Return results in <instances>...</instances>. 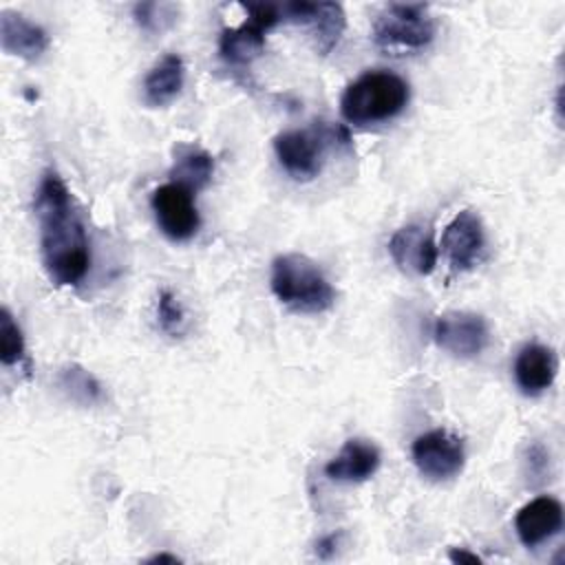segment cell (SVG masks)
<instances>
[{
	"label": "cell",
	"instance_id": "cell-2",
	"mask_svg": "<svg viewBox=\"0 0 565 565\" xmlns=\"http://www.w3.org/2000/svg\"><path fill=\"white\" fill-rule=\"evenodd\" d=\"M411 99V88L397 73L375 68L353 79L340 99L342 117L353 126H371L397 117Z\"/></svg>",
	"mask_w": 565,
	"mask_h": 565
},
{
	"label": "cell",
	"instance_id": "cell-23",
	"mask_svg": "<svg viewBox=\"0 0 565 565\" xmlns=\"http://www.w3.org/2000/svg\"><path fill=\"white\" fill-rule=\"evenodd\" d=\"M243 9L247 13V22L256 24L258 29H263L265 33L276 26L282 18V11L280 7L271 4V2H243Z\"/></svg>",
	"mask_w": 565,
	"mask_h": 565
},
{
	"label": "cell",
	"instance_id": "cell-13",
	"mask_svg": "<svg viewBox=\"0 0 565 565\" xmlns=\"http://www.w3.org/2000/svg\"><path fill=\"white\" fill-rule=\"evenodd\" d=\"M380 450L375 444L353 437L342 444L338 455L329 459L324 466V475L331 481L340 483H362L375 475L380 468Z\"/></svg>",
	"mask_w": 565,
	"mask_h": 565
},
{
	"label": "cell",
	"instance_id": "cell-19",
	"mask_svg": "<svg viewBox=\"0 0 565 565\" xmlns=\"http://www.w3.org/2000/svg\"><path fill=\"white\" fill-rule=\"evenodd\" d=\"M60 391L79 406H97L106 399L102 382L79 364H66L57 373Z\"/></svg>",
	"mask_w": 565,
	"mask_h": 565
},
{
	"label": "cell",
	"instance_id": "cell-20",
	"mask_svg": "<svg viewBox=\"0 0 565 565\" xmlns=\"http://www.w3.org/2000/svg\"><path fill=\"white\" fill-rule=\"evenodd\" d=\"M179 15V7L174 2H139L132 7V18L137 26L150 35L168 31Z\"/></svg>",
	"mask_w": 565,
	"mask_h": 565
},
{
	"label": "cell",
	"instance_id": "cell-27",
	"mask_svg": "<svg viewBox=\"0 0 565 565\" xmlns=\"http://www.w3.org/2000/svg\"><path fill=\"white\" fill-rule=\"evenodd\" d=\"M146 563H181V558H179V556H174V554H166V552H161V554L150 556Z\"/></svg>",
	"mask_w": 565,
	"mask_h": 565
},
{
	"label": "cell",
	"instance_id": "cell-8",
	"mask_svg": "<svg viewBox=\"0 0 565 565\" xmlns=\"http://www.w3.org/2000/svg\"><path fill=\"white\" fill-rule=\"evenodd\" d=\"M282 15L296 24H305L311 33V42L316 53L320 55H329L344 29H347V15L342 4L338 2H305V0H296V2H287L282 4Z\"/></svg>",
	"mask_w": 565,
	"mask_h": 565
},
{
	"label": "cell",
	"instance_id": "cell-25",
	"mask_svg": "<svg viewBox=\"0 0 565 565\" xmlns=\"http://www.w3.org/2000/svg\"><path fill=\"white\" fill-rule=\"evenodd\" d=\"M340 539H342V532H333V534L322 536V539L316 543V556L322 558V561L331 558V556L335 554L338 545H340Z\"/></svg>",
	"mask_w": 565,
	"mask_h": 565
},
{
	"label": "cell",
	"instance_id": "cell-4",
	"mask_svg": "<svg viewBox=\"0 0 565 565\" xmlns=\"http://www.w3.org/2000/svg\"><path fill=\"white\" fill-rule=\"evenodd\" d=\"M435 38V20L426 4H386L373 22V42L386 55L424 51Z\"/></svg>",
	"mask_w": 565,
	"mask_h": 565
},
{
	"label": "cell",
	"instance_id": "cell-14",
	"mask_svg": "<svg viewBox=\"0 0 565 565\" xmlns=\"http://www.w3.org/2000/svg\"><path fill=\"white\" fill-rule=\"evenodd\" d=\"M558 373V360L556 353L539 342L525 344L516 360H514V380L521 393L525 395H541L545 393Z\"/></svg>",
	"mask_w": 565,
	"mask_h": 565
},
{
	"label": "cell",
	"instance_id": "cell-7",
	"mask_svg": "<svg viewBox=\"0 0 565 565\" xmlns=\"http://www.w3.org/2000/svg\"><path fill=\"white\" fill-rule=\"evenodd\" d=\"M150 207L157 225L172 241H188L196 234L201 218L194 205V192L181 183H163L152 192Z\"/></svg>",
	"mask_w": 565,
	"mask_h": 565
},
{
	"label": "cell",
	"instance_id": "cell-22",
	"mask_svg": "<svg viewBox=\"0 0 565 565\" xmlns=\"http://www.w3.org/2000/svg\"><path fill=\"white\" fill-rule=\"evenodd\" d=\"M157 322H159V329L172 338H179L185 331V311H183L181 302L177 300V296L168 289L159 291Z\"/></svg>",
	"mask_w": 565,
	"mask_h": 565
},
{
	"label": "cell",
	"instance_id": "cell-16",
	"mask_svg": "<svg viewBox=\"0 0 565 565\" xmlns=\"http://www.w3.org/2000/svg\"><path fill=\"white\" fill-rule=\"evenodd\" d=\"M185 66L174 53L163 55L143 77V102L150 108H161L174 102L183 88Z\"/></svg>",
	"mask_w": 565,
	"mask_h": 565
},
{
	"label": "cell",
	"instance_id": "cell-5",
	"mask_svg": "<svg viewBox=\"0 0 565 565\" xmlns=\"http://www.w3.org/2000/svg\"><path fill=\"white\" fill-rule=\"evenodd\" d=\"M329 141L347 143L349 135L340 126H311L282 130L274 137V152L282 170L296 181H311L320 174Z\"/></svg>",
	"mask_w": 565,
	"mask_h": 565
},
{
	"label": "cell",
	"instance_id": "cell-17",
	"mask_svg": "<svg viewBox=\"0 0 565 565\" xmlns=\"http://www.w3.org/2000/svg\"><path fill=\"white\" fill-rule=\"evenodd\" d=\"M265 51V31L252 22L225 29L218 38V53L227 64L245 66L252 64Z\"/></svg>",
	"mask_w": 565,
	"mask_h": 565
},
{
	"label": "cell",
	"instance_id": "cell-18",
	"mask_svg": "<svg viewBox=\"0 0 565 565\" xmlns=\"http://www.w3.org/2000/svg\"><path fill=\"white\" fill-rule=\"evenodd\" d=\"M214 174V159L201 148L185 146L177 150L174 166L170 170V177L174 183L185 185L188 190L196 192L210 183Z\"/></svg>",
	"mask_w": 565,
	"mask_h": 565
},
{
	"label": "cell",
	"instance_id": "cell-3",
	"mask_svg": "<svg viewBox=\"0 0 565 565\" xmlns=\"http://www.w3.org/2000/svg\"><path fill=\"white\" fill-rule=\"evenodd\" d=\"M269 285L274 296L296 313H322L335 302V289L329 278L305 254L276 256Z\"/></svg>",
	"mask_w": 565,
	"mask_h": 565
},
{
	"label": "cell",
	"instance_id": "cell-1",
	"mask_svg": "<svg viewBox=\"0 0 565 565\" xmlns=\"http://www.w3.org/2000/svg\"><path fill=\"white\" fill-rule=\"evenodd\" d=\"M40 252L49 278L60 287L82 282L90 267L86 227L73 196L55 170H46L35 194Z\"/></svg>",
	"mask_w": 565,
	"mask_h": 565
},
{
	"label": "cell",
	"instance_id": "cell-24",
	"mask_svg": "<svg viewBox=\"0 0 565 565\" xmlns=\"http://www.w3.org/2000/svg\"><path fill=\"white\" fill-rule=\"evenodd\" d=\"M547 466H550V455H547V450H545L541 444H532V446L527 448V472H530L532 477L543 479Z\"/></svg>",
	"mask_w": 565,
	"mask_h": 565
},
{
	"label": "cell",
	"instance_id": "cell-6",
	"mask_svg": "<svg viewBox=\"0 0 565 565\" xmlns=\"http://www.w3.org/2000/svg\"><path fill=\"white\" fill-rule=\"evenodd\" d=\"M413 461L430 481H446L461 472L466 461L463 439L446 428H435L413 441Z\"/></svg>",
	"mask_w": 565,
	"mask_h": 565
},
{
	"label": "cell",
	"instance_id": "cell-26",
	"mask_svg": "<svg viewBox=\"0 0 565 565\" xmlns=\"http://www.w3.org/2000/svg\"><path fill=\"white\" fill-rule=\"evenodd\" d=\"M448 558H450L452 563H481V556H477V554H472V552H468V550H461V547H452L450 554H448Z\"/></svg>",
	"mask_w": 565,
	"mask_h": 565
},
{
	"label": "cell",
	"instance_id": "cell-10",
	"mask_svg": "<svg viewBox=\"0 0 565 565\" xmlns=\"http://www.w3.org/2000/svg\"><path fill=\"white\" fill-rule=\"evenodd\" d=\"M441 252L455 271H468L483 258L486 232L479 214L461 210L441 234Z\"/></svg>",
	"mask_w": 565,
	"mask_h": 565
},
{
	"label": "cell",
	"instance_id": "cell-21",
	"mask_svg": "<svg viewBox=\"0 0 565 565\" xmlns=\"http://www.w3.org/2000/svg\"><path fill=\"white\" fill-rule=\"evenodd\" d=\"M24 355H26V347H24L22 329L13 320L11 311L4 307L0 311V362L4 366H15L24 362Z\"/></svg>",
	"mask_w": 565,
	"mask_h": 565
},
{
	"label": "cell",
	"instance_id": "cell-12",
	"mask_svg": "<svg viewBox=\"0 0 565 565\" xmlns=\"http://www.w3.org/2000/svg\"><path fill=\"white\" fill-rule=\"evenodd\" d=\"M514 527L525 547L550 541L563 527V505L554 497H536L527 501L514 516Z\"/></svg>",
	"mask_w": 565,
	"mask_h": 565
},
{
	"label": "cell",
	"instance_id": "cell-9",
	"mask_svg": "<svg viewBox=\"0 0 565 565\" xmlns=\"http://www.w3.org/2000/svg\"><path fill=\"white\" fill-rule=\"evenodd\" d=\"M433 338L439 349L455 358H475L488 347L490 329L479 313L448 311L435 320Z\"/></svg>",
	"mask_w": 565,
	"mask_h": 565
},
{
	"label": "cell",
	"instance_id": "cell-15",
	"mask_svg": "<svg viewBox=\"0 0 565 565\" xmlns=\"http://www.w3.org/2000/svg\"><path fill=\"white\" fill-rule=\"evenodd\" d=\"M0 44L2 51L26 62L40 60L49 49V33L24 18L22 13L2 11L0 13Z\"/></svg>",
	"mask_w": 565,
	"mask_h": 565
},
{
	"label": "cell",
	"instance_id": "cell-11",
	"mask_svg": "<svg viewBox=\"0 0 565 565\" xmlns=\"http://www.w3.org/2000/svg\"><path fill=\"white\" fill-rule=\"evenodd\" d=\"M388 254L402 271L415 276H428L437 265V245L433 234L419 223H408L395 230L388 241Z\"/></svg>",
	"mask_w": 565,
	"mask_h": 565
}]
</instances>
